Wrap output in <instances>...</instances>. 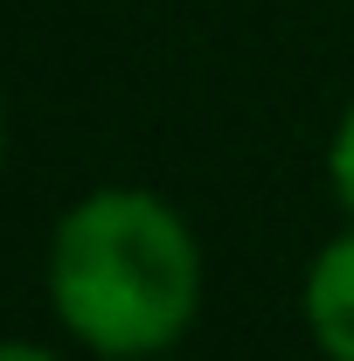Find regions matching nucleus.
<instances>
[{"label": "nucleus", "mask_w": 354, "mask_h": 361, "mask_svg": "<svg viewBox=\"0 0 354 361\" xmlns=\"http://www.w3.org/2000/svg\"><path fill=\"white\" fill-rule=\"evenodd\" d=\"M202 243L153 188H90L49 236V306L104 361H153L202 319Z\"/></svg>", "instance_id": "nucleus-1"}, {"label": "nucleus", "mask_w": 354, "mask_h": 361, "mask_svg": "<svg viewBox=\"0 0 354 361\" xmlns=\"http://www.w3.org/2000/svg\"><path fill=\"white\" fill-rule=\"evenodd\" d=\"M299 319L326 361H354V229L326 236L299 285Z\"/></svg>", "instance_id": "nucleus-2"}, {"label": "nucleus", "mask_w": 354, "mask_h": 361, "mask_svg": "<svg viewBox=\"0 0 354 361\" xmlns=\"http://www.w3.org/2000/svg\"><path fill=\"white\" fill-rule=\"evenodd\" d=\"M326 180H334L341 209L354 216V104L341 111V126H334V146H326Z\"/></svg>", "instance_id": "nucleus-3"}, {"label": "nucleus", "mask_w": 354, "mask_h": 361, "mask_svg": "<svg viewBox=\"0 0 354 361\" xmlns=\"http://www.w3.org/2000/svg\"><path fill=\"white\" fill-rule=\"evenodd\" d=\"M0 361H63V355H49L35 341H0Z\"/></svg>", "instance_id": "nucleus-4"}, {"label": "nucleus", "mask_w": 354, "mask_h": 361, "mask_svg": "<svg viewBox=\"0 0 354 361\" xmlns=\"http://www.w3.org/2000/svg\"><path fill=\"white\" fill-rule=\"evenodd\" d=\"M0 160H7V118H0Z\"/></svg>", "instance_id": "nucleus-5"}, {"label": "nucleus", "mask_w": 354, "mask_h": 361, "mask_svg": "<svg viewBox=\"0 0 354 361\" xmlns=\"http://www.w3.org/2000/svg\"><path fill=\"white\" fill-rule=\"evenodd\" d=\"M153 361H160V355H153Z\"/></svg>", "instance_id": "nucleus-6"}]
</instances>
